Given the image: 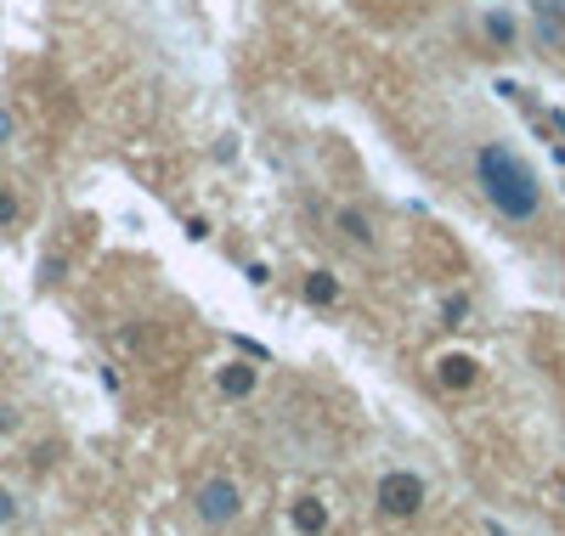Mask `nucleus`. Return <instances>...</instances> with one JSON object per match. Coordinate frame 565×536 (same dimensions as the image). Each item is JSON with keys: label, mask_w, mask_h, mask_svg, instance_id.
Instances as JSON below:
<instances>
[{"label": "nucleus", "mask_w": 565, "mask_h": 536, "mask_svg": "<svg viewBox=\"0 0 565 536\" xmlns=\"http://www.w3.org/2000/svg\"><path fill=\"white\" fill-rule=\"evenodd\" d=\"M289 519H295V530H300V536H322V530H328V503L300 497V503L289 508Z\"/></svg>", "instance_id": "obj_5"}, {"label": "nucleus", "mask_w": 565, "mask_h": 536, "mask_svg": "<svg viewBox=\"0 0 565 536\" xmlns=\"http://www.w3.org/2000/svg\"><path fill=\"white\" fill-rule=\"evenodd\" d=\"M424 497H430V485H424L413 469H385L380 480H373V508H380L385 519H418Z\"/></svg>", "instance_id": "obj_2"}, {"label": "nucleus", "mask_w": 565, "mask_h": 536, "mask_svg": "<svg viewBox=\"0 0 565 536\" xmlns=\"http://www.w3.org/2000/svg\"><path fill=\"white\" fill-rule=\"evenodd\" d=\"M481 29H487V40L498 45V52H514V40H521V23H514L509 12H487Z\"/></svg>", "instance_id": "obj_6"}, {"label": "nucleus", "mask_w": 565, "mask_h": 536, "mask_svg": "<svg viewBox=\"0 0 565 536\" xmlns=\"http://www.w3.org/2000/svg\"><path fill=\"white\" fill-rule=\"evenodd\" d=\"M340 226H345V237L356 243V249H373V221L362 210H340Z\"/></svg>", "instance_id": "obj_9"}, {"label": "nucleus", "mask_w": 565, "mask_h": 536, "mask_svg": "<svg viewBox=\"0 0 565 536\" xmlns=\"http://www.w3.org/2000/svg\"><path fill=\"white\" fill-rule=\"evenodd\" d=\"M543 7H548V12H554V18L565 23V0H543Z\"/></svg>", "instance_id": "obj_14"}, {"label": "nucleus", "mask_w": 565, "mask_h": 536, "mask_svg": "<svg viewBox=\"0 0 565 536\" xmlns=\"http://www.w3.org/2000/svg\"><path fill=\"white\" fill-rule=\"evenodd\" d=\"M23 215V204H18V192L12 186H0V226H12Z\"/></svg>", "instance_id": "obj_10"}, {"label": "nucleus", "mask_w": 565, "mask_h": 536, "mask_svg": "<svg viewBox=\"0 0 565 536\" xmlns=\"http://www.w3.org/2000/svg\"><path fill=\"white\" fill-rule=\"evenodd\" d=\"M249 389H255V367H244V362H226L221 367V396H249Z\"/></svg>", "instance_id": "obj_7"}, {"label": "nucleus", "mask_w": 565, "mask_h": 536, "mask_svg": "<svg viewBox=\"0 0 565 536\" xmlns=\"http://www.w3.org/2000/svg\"><path fill=\"white\" fill-rule=\"evenodd\" d=\"M7 136H12V119H7V114H0V141H7Z\"/></svg>", "instance_id": "obj_15"}, {"label": "nucleus", "mask_w": 565, "mask_h": 536, "mask_svg": "<svg viewBox=\"0 0 565 536\" xmlns=\"http://www.w3.org/2000/svg\"><path fill=\"white\" fill-rule=\"evenodd\" d=\"M12 519H18V497L0 492V525H12Z\"/></svg>", "instance_id": "obj_12"}, {"label": "nucleus", "mask_w": 565, "mask_h": 536, "mask_svg": "<svg viewBox=\"0 0 565 536\" xmlns=\"http://www.w3.org/2000/svg\"><path fill=\"white\" fill-rule=\"evenodd\" d=\"M469 322V300H447V328H463Z\"/></svg>", "instance_id": "obj_11"}, {"label": "nucleus", "mask_w": 565, "mask_h": 536, "mask_svg": "<svg viewBox=\"0 0 565 536\" xmlns=\"http://www.w3.org/2000/svg\"><path fill=\"white\" fill-rule=\"evenodd\" d=\"M476 186H481V199L509 226H532L543 215V181H537V170L521 153H509L503 141H481V148H476Z\"/></svg>", "instance_id": "obj_1"}, {"label": "nucleus", "mask_w": 565, "mask_h": 536, "mask_svg": "<svg viewBox=\"0 0 565 536\" xmlns=\"http://www.w3.org/2000/svg\"><path fill=\"white\" fill-rule=\"evenodd\" d=\"M23 418H18V407H0V435H12Z\"/></svg>", "instance_id": "obj_13"}, {"label": "nucleus", "mask_w": 565, "mask_h": 536, "mask_svg": "<svg viewBox=\"0 0 565 536\" xmlns=\"http://www.w3.org/2000/svg\"><path fill=\"white\" fill-rule=\"evenodd\" d=\"M193 514L204 525H232L244 514V492H238V480H226V474H210L199 492H193Z\"/></svg>", "instance_id": "obj_3"}, {"label": "nucleus", "mask_w": 565, "mask_h": 536, "mask_svg": "<svg viewBox=\"0 0 565 536\" xmlns=\"http://www.w3.org/2000/svg\"><path fill=\"white\" fill-rule=\"evenodd\" d=\"M436 384L452 389V396H463V389H476V384H481V362L469 356V351H447V356L436 362Z\"/></svg>", "instance_id": "obj_4"}, {"label": "nucleus", "mask_w": 565, "mask_h": 536, "mask_svg": "<svg viewBox=\"0 0 565 536\" xmlns=\"http://www.w3.org/2000/svg\"><path fill=\"white\" fill-rule=\"evenodd\" d=\"M487 536H509V530H503V525H498V519H487Z\"/></svg>", "instance_id": "obj_16"}, {"label": "nucleus", "mask_w": 565, "mask_h": 536, "mask_svg": "<svg viewBox=\"0 0 565 536\" xmlns=\"http://www.w3.org/2000/svg\"><path fill=\"white\" fill-rule=\"evenodd\" d=\"M559 492H565V480H559Z\"/></svg>", "instance_id": "obj_17"}, {"label": "nucleus", "mask_w": 565, "mask_h": 536, "mask_svg": "<svg viewBox=\"0 0 565 536\" xmlns=\"http://www.w3.org/2000/svg\"><path fill=\"white\" fill-rule=\"evenodd\" d=\"M334 300H340V282L328 271H311L306 277V305H334Z\"/></svg>", "instance_id": "obj_8"}]
</instances>
